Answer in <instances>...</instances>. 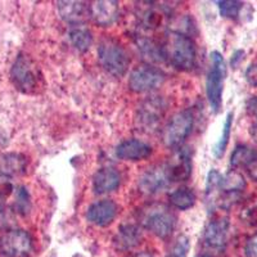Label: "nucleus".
<instances>
[{
  "mask_svg": "<svg viewBox=\"0 0 257 257\" xmlns=\"http://www.w3.org/2000/svg\"><path fill=\"white\" fill-rule=\"evenodd\" d=\"M245 80L251 86H257V62L252 63L245 71Z\"/></svg>",
  "mask_w": 257,
  "mask_h": 257,
  "instance_id": "473e14b6",
  "label": "nucleus"
},
{
  "mask_svg": "<svg viewBox=\"0 0 257 257\" xmlns=\"http://www.w3.org/2000/svg\"><path fill=\"white\" fill-rule=\"evenodd\" d=\"M162 49L166 62H169L176 70L192 71L196 67V44L184 32H179L176 30L166 32Z\"/></svg>",
  "mask_w": 257,
  "mask_h": 257,
  "instance_id": "f257e3e1",
  "label": "nucleus"
},
{
  "mask_svg": "<svg viewBox=\"0 0 257 257\" xmlns=\"http://www.w3.org/2000/svg\"><path fill=\"white\" fill-rule=\"evenodd\" d=\"M133 257H155L151 252H141V253H137Z\"/></svg>",
  "mask_w": 257,
  "mask_h": 257,
  "instance_id": "e433bc0d",
  "label": "nucleus"
},
{
  "mask_svg": "<svg viewBox=\"0 0 257 257\" xmlns=\"http://www.w3.org/2000/svg\"><path fill=\"white\" fill-rule=\"evenodd\" d=\"M117 213H118V206L112 199H102L91 206H89L86 211V220L95 226H108L114 221Z\"/></svg>",
  "mask_w": 257,
  "mask_h": 257,
  "instance_id": "f8f14e48",
  "label": "nucleus"
},
{
  "mask_svg": "<svg viewBox=\"0 0 257 257\" xmlns=\"http://www.w3.org/2000/svg\"><path fill=\"white\" fill-rule=\"evenodd\" d=\"M89 16L94 24L100 27H109L120 16V7L114 0H98L89 7Z\"/></svg>",
  "mask_w": 257,
  "mask_h": 257,
  "instance_id": "ddd939ff",
  "label": "nucleus"
},
{
  "mask_svg": "<svg viewBox=\"0 0 257 257\" xmlns=\"http://www.w3.org/2000/svg\"><path fill=\"white\" fill-rule=\"evenodd\" d=\"M143 233L135 224L121 225L113 238V244L118 251H132L142 243Z\"/></svg>",
  "mask_w": 257,
  "mask_h": 257,
  "instance_id": "dca6fc26",
  "label": "nucleus"
},
{
  "mask_svg": "<svg viewBox=\"0 0 257 257\" xmlns=\"http://www.w3.org/2000/svg\"><path fill=\"white\" fill-rule=\"evenodd\" d=\"M166 112V103L161 96H152L144 100L135 114L137 127L143 133H153L160 126Z\"/></svg>",
  "mask_w": 257,
  "mask_h": 257,
  "instance_id": "0eeeda50",
  "label": "nucleus"
},
{
  "mask_svg": "<svg viewBox=\"0 0 257 257\" xmlns=\"http://www.w3.org/2000/svg\"><path fill=\"white\" fill-rule=\"evenodd\" d=\"M27 169V160L21 153H4L0 156V173L6 175H21Z\"/></svg>",
  "mask_w": 257,
  "mask_h": 257,
  "instance_id": "6ab92c4d",
  "label": "nucleus"
},
{
  "mask_svg": "<svg viewBox=\"0 0 257 257\" xmlns=\"http://www.w3.org/2000/svg\"><path fill=\"white\" fill-rule=\"evenodd\" d=\"M230 234V221L228 217H217L206 225L203 230V244L215 253H222L228 244Z\"/></svg>",
  "mask_w": 257,
  "mask_h": 257,
  "instance_id": "9d476101",
  "label": "nucleus"
},
{
  "mask_svg": "<svg viewBox=\"0 0 257 257\" xmlns=\"http://www.w3.org/2000/svg\"><path fill=\"white\" fill-rule=\"evenodd\" d=\"M32 202L31 196L26 187H20L16 189V201H15V211L20 213L21 216H27L31 211Z\"/></svg>",
  "mask_w": 257,
  "mask_h": 257,
  "instance_id": "393cba45",
  "label": "nucleus"
},
{
  "mask_svg": "<svg viewBox=\"0 0 257 257\" xmlns=\"http://www.w3.org/2000/svg\"><path fill=\"white\" fill-rule=\"evenodd\" d=\"M68 39L72 47L81 53L88 52L93 44V34L88 27L82 25H75L71 27L68 31Z\"/></svg>",
  "mask_w": 257,
  "mask_h": 257,
  "instance_id": "412c9836",
  "label": "nucleus"
},
{
  "mask_svg": "<svg viewBox=\"0 0 257 257\" xmlns=\"http://www.w3.org/2000/svg\"><path fill=\"white\" fill-rule=\"evenodd\" d=\"M139 224L161 239H166L176 226V215L162 203H152L139 211Z\"/></svg>",
  "mask_w": 257,
  "mask_h": 257,
  "instance_id": "f03ea898",
  "label": "nucleus"
},
{
  "mask_svg": "<svg viewBox=\"0 0 257 257\" xmlns=\"http://www.w3.org/2000/svg\"><path fill=\"white\" fill-rule=\"evenodd\" d=\"M31 248V235L22 229H11L0 235V253L3 256L24 257Z\"/></svg>",
  "mask_w": 257,
  "mask_h": 257,
  "instance_id": "1a4fd4ad",
  "label": "nucleus"
},
{
  "mask_svg": "<svg viewBox=\"0 0 257 257\" xmlns=\"http://www.w3.org/2000/svg\"><path fill=\"white\" fill-rule=\"evenodd\" d=\"M244 254L247 257H257V233L249 237L245 242Z\"/></svg>",
  "mask_w": 257,
  "mask_h": 257,
  "instance_id": "7c9ffc66",
  "label": "nucleus"
},
{
  "mask_svg": "<svg viewBox=\"0 0 257 257\" xmlns=\"http://www.w3.org/2000/svg\"><path fill=\"white\" fill-rule=\"evenodd\" d=\"M189 248L190 242L189 239H188V237L180 235V237L175 240V243L173 244V247H171V249L169 251V253L166 254V257H188Z\"/></svg>",
  "mask_w": 257,
  "mask_h": 257,
  "instance_id": "bb28decb",
  "label": "nucleus"
},
{
  "mask_svg": "<svg viewBox=\"0 0 257 257\" xmlns=\"http://www.w3.org/2000/svg\"><path fill=\"white\" fill-rule=\"evenodd\" d=\"M169 201L171 206L180 211H187L196 205L197 197L192 188L181 187L169 194Z\"/></svg>",
  "mask_w": 257,
  "mask_h": 257,
  "instance_id": "4be33fe9",
  "label": "nucleus"
},
{
  "mask_svg": "<svg viewBox=\"0 0 257 257\" xmlns=\"http://www.w3.org/2000/svg\"><path fill=\"white\" fill-rule=\"evenodd\" d=\"M170 183L171 180L167 173L166 164L155 165L142 174L138 181V187L143 194L153 196L160 193L161 190L166 189Z\"/></svg>",
  "mask_w": 257,
  "mask_h": 257,
  "instance_id": "9b49d317",
  "label": "nucleus"
},
{
  "mask_svg": "<svg viewBox=\"0 0 257 257\" xmlns=\"http://www.w3.org/2000/svg\"><path fill=\"white\" fill-rule=\"evenodd\" d=\"M11 80L16 89L25 94L36 93L41 85V73L36 63L27 54L21 53L11 68Z\"/></svg>",
  "mask_w": 257,
  "mask_h": 257,
  "instance_id": "20e7f679",
  "label": "nucleus"
},
{
  "mask_svg": "<svg viewBox=\"0 0 257 257\" xmlns=\"http://www.w3.org/2000/svg\"><path fill=\"white\" fill-rule=\"evenodd\" d=\"M194 125V116L190 109L178 112L162 130V142L169 148H179L190 135Z\"/></svg>",
  "mask_w": 257,
  "mask_h": 257,
  "instance_id": "423d86ee",
  "label": "nucleus"
},
{
  "mask_svg": "<svg viewBox=\"0 0 257 257\" xmlns=\"http://www.w3.org/2000/svg\"><path fill=\"white\" fill-rule=\"evenodd\" d=\"M121 184V175L112 167H102L93 176V190L96 194L114 192Z\"/></svg>",
  "mask_w": 257,
  "mask_h": 257,
  "instance_id": "f3484780",
  "label": "nucleus"
},
{
  "mask_svg": "<svg viewBox=\"0 0 257 257\" xmlns=\"http://www.w3.org/2000/svg\"><path fill=\"white\" fill-rule=\"evenodd\" d=\"M211 66L206 79V95L210 103V107L213 113L221 109L222 93H224V81L226 77V64L221 53H211Z\"/></svg>",
  "mask_w": 257,
  "mask_h": 257,
  "instance_id": "39448f33",
  "label": "nucleus"
},
{
  "mask_svg": "<svg viewBox=\"0 0 257 257\" xmlns=\"http://www.w3.org/2000/svg\"><path fill=\"white\" fill-rule=\"evenodd\" d=\"M244 170L247 171V174H248V176L252 180L257 181V152L254 153L253 157L248 161V164L245 165Z\"/></svg>",
  "mask_w": 257,
  "mask_h": 257,
  "instance_id": "2f4dec72",
  "label": "nucleus"
},
{
  "mask_svg": "<svg viewBox=\"0 0 257 257\" xmlns=\"http://www.w3.org/2000/svg\"><path fill=\"white\" fill-rule=\"evenodd\" d=\"M251 137L253 138V141L257 143V122H254L251 126Z\"/></svg>",
  "mask_w": 257,
  "mask_h": 257,
  "instance_id": "c9c22d12",
  "label": "nucleus"
},
{
  "mask_svg": "<svg viewBox=\"0 0 257 257\" xmlns=\"http://www.w3.org/2000/svg\"><path fill=\"white\" fill-rule=\"evenodd\" d=\"M164 72L152 66H139L128 77V88L134 93L143 94L158 89L165 82Z\"/></svg>",
  "mask_w": 257,
  "mask_h": 257,
  "instance_id": "6e6552de",
  "label": "nucleus"
},
{
  "mask_svg": "<svg viewBox=\"0 0 257 257\" xmlns=\"http://www.w3.org/2000/svg\"><path fill=\"white\" fill-rule=\"evenodd\" d=\"M13 192H15V184H13L12 178L0 173V199L8 198Z\"/></svg>",
  "mask_w": 257,
  "mask_h": 257,
  "instance_id": "c756f323",
  "label": "nucleus"
},
{
  "mask_svg": "<svg viewBox=\"0 0 257 257\" xmlns=\"http://www.w3.org/2000/svg\"><path fill=\"white\" fill-rule=\"evenodd\" d=\"M257 152V149L251 148L248 146H238L233 151L230 156V165L234 169H244V166L248 164V161L251 160Z\"/></svg>",
  "mask_w": 257,
  "mask_h": 257,
  "instance_id": "b1692460",
  "label": "nucleus"
},
{
  "mask_svg": "<svg viewBox=\"0 0 257 257\" xmlns=\"http://www.w3.org/2000/svg\"><path fill=\"white\" fill-rule=\"evenodd\" d=\"M243 56H244V52H243V50H237V52L234 53L230 59L231 67H235V66L243 59Z\"/></svg>",
  "mask_w": 257,
  "mask_h": 257,
  "instance_id": "f704fd0d",
  "label": "nucleus"
},
{
  "mask_svg": "<svg viewBox=\"0 0 257 257\" xmlns=\"http://www.w3.org/2000/svg\"><path fill=\"white\" fill-rule=\"evenodd\" d=\"M15 224V215L9 207L0 203V231L11 230Z\"/></svg>",
  "mask_w": 257,
  "mask_h": 257,
  "instance_id": "c85d7f7f",
  "label": "nucleus"
},
{
  "mask_svg": "<svg viewBox=\"0 0 257 257\" xmlns=\"http://www.w3.org/2000/svg\"><path fill=\"white\" fill-rule=\"evenodd\" d=\"M167 173H169L171 183H180L185 181L192 175V156L187 148H179L169 164H166Z\"/></svg>",
  "mask_w": 257,
  "mask_h": 257,
  "instance_id": "4468645a",
  "label": "nucleus"
},
{
  "mask_svg": "<svg viewBox=\"0 0 257 257\" xmlns=\"http://www.w3.org/2000/svg\"><path fill=\"white\" fill-rule=\"evenodd\" d=\"M196 257H211L210 254H198V256H196Z\"/></svg>",
  "mask_w": 257,
  "mask_h": 257,
  "instance_id": "4c0bfd02",
  "label": "nucleus"
},
{
  "mask_svg": "<svg viewBox=\"0 0 257 257\" xmlns=\"http://www.w3.org/2000/svg\"><path fill=\"white\" fill-rule=\"evenodd\" d=\"M57 9L63 21L71 25H81L85 16L89 13L88 7L85 6L82 2H58L57 3Z\"/></svg>",
  "mask_w": 257,
  "mask_h": 257,
  "instance_id": "a211bd4d",
  "label": "nucleus"
},
{
  "mask_svg": "<svg viewBox=\"0 0 257 257\" xmlns=\"http://www.w3.org/2000/svg\"><path fill=\"white\" fill-rule=\"evenodd\" d=\"M137 45L147 61L153 62V63L166 62L162 45L158 44L157 41H155L153 39L146 38V36H138Z\"/></svg>",
  "mask_w": 257,
  "mask_h": 257,
  "instance_id": "aec40b11",
  "label": "nucleus"
},
{
  "mask_svg": "<svg viewBox=\"0 0 257 257\" xmlns=\"http://www.w3.org/2000/svg\"><path fill=\"white\" fill-rule=\"evenodd\" d=\"M233 118H234V113L233 112H229V113L226 114L224 125H222L221 137H220V139L216 142V144H215L212 148V153L216 158L222 157V155L225 153V149H226V147H228L229 139H230L231 126H233Z\"/></svg>",
  "mask_w": 257,
  "mask_h": 257,
  "instance_id": "5701e85b",
  "label": "nucleus"
},
{
  "mask_svg": "<svg viewBox=\"0 0 257 257\" xmlns=\"http://www.w3.org/2000/svg\"><path fill=\"white\" fill-rule=\"evenodd\" d=\"M98 59L100 66L114 77H122L130 66V58L126 50L112 38H104L99 43Z\"/></svg>",
  "mask_w": 257,
  "mask_h": 257,
  "instance_id": "7ed1b4c3",
  "label": "nucleus"
},
{
  "mask_svg": "<svg viewBox=\"0 0 257 257\" xmlns=\"http://www.w3.org/2000/svg\"><path fill=\"white\" fill-rule=\"evenodd\" d=\"M247 111L256 118L257 122V96H253L252 99L248 100V103H247Z\"/></svg>",
  "mask_w": 257,
  "mask_h": 257,
  "instance_id": "72a5a7b5",
  "label": "nucleus"
},
{
  "mask_svg": "<svg viewBox=\"0 0 257 257\" xmlns=\"http://www.w3.org/2000/svg\"><path fill=\"white\" fill-rule=\"evenodd\" d=\"M162 22V15L156 8H148L142 13V24L147 29H156Z\"/></svg>",
  "mask_w": 257,
  "mask_h": 257,
  "instance_id": "cd10ccee",
  "label": "nucleus"
},
{
  "mask_svg": "<svg viewBox=\"0 0 257 257\" xmlns=\"http://www.w3.org/2000/svg\"><path fill=\"white\" fill-rule=\"evenodd\" d=\"M220 15L224 18H237L240 13V9L243 8L242 2L237 0H222L217 2Z\"/></svg>",
  "mask_w": 257,
  "mask_h": 257,
  "instance_id": "a878e982",
  "label": "nucleus"
},
{
  "mask_svg": "<svg viewBox=\"0 0 257 257\" xmlns=\"http://www.w3.org/2000/svg\"><path fill=\"white\" fill-rule=\"evenodd\" d=\"M153 148L139 139H127L116 147L114 155L122 161H143L152 156Z\"/></svg>",
  "mask_w": 257,
  "mask_h": 257,
  "instance_id": "2eb2a0df",
  "label": "nucleus"
}]
</instances>
